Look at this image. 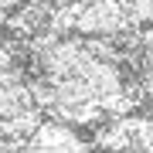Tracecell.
Returning a JSON list of instances; mask_svg holds the SVG:
<instances>
[{
    "label": "cell",
    "instance_id": "3957f363",
    "mask_svg": "<svg viewBox=\"0 0 153 153\" xmlns=\"http://www.w3.org/2000/svg\"><path fill=\"white\" fill-rule=\"evenodd\" d=\"M129 24H153V0H119Z\"/></svg>",
    "mask_w": 153,
    "mask_h": 153
},
{
    "label": "cell",
    "instance_id": "6da1fadb",
    "mask_svg": "<svg viewBox=\"0 0 153 153\" xmlns=\"http://www.w3.org/2000/svg\"><path fill=\"white\" fill-rule=\"evenodd\" d=\"M68 27L78 34H88V38H119V34L129 27L119 0H92V4H78L65 10Z\"/></svg>",
    "mask_w": 153,
    "mask_h": 153
},
{
    "label": "cell",
    "instance_id": "277c9868",
    "mask_svg": "<svg viewBox=\"0 0 153 153\" xmlns=\"http://www.w3.org/2000/svg\"><path fill=\"white\" fill-rule=\"evenodd\" d=\"M14 4H21V0H0V10H4V7H14Z\"/></svg>",
    "mask_w": 153,
    "mask_h": 153
},
{
    "label": "cell",
    "instance_id": "7a4b0ae2",
    "mask_svg": "<svg viewBox=\"0 0 153 153\" xmlns=\"http://www.w3.org/2000/svg\"><path fill=\"white\" fill-rule=\"evenodd\" d=\"M38 109V105L31 102V92L24 82H14V85H4L0 88V119H14V116H24Z\"/></svg>",
    "mask_w": 153,
    "mask_h": 153
}]
</instances>
